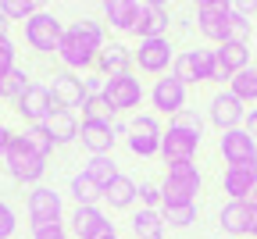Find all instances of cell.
Masks as SVG:
<instances>
[{"instance_id":"41","label":"cell","mask_w":257,"mask_h":239,"mask_svg":"<svg viewBox=\"0 0 257 239\" xmlns=\"http://www.w3.org/2000/svg\"><path fill=\"white\" fill-rule=\"evenodd\" d=\"M11 68H18L15 64V43L11 40H0V79H4Z\"/></svg>"},{"instance_id":"12","label":"cell","mask_w":257,"mask_h":239,"mask_svg":"<svg viewBox=\"0 0 257 239\" xmlns=\"http://www.w3.org/2000/svg\"><path fill=\"white\" fill-rule=\"evenodd\" d=\"M50 96H54V104L61 107V111H72L75 114V107H82L86 104V79H79L75 72H54V79H50Z\"/></svg>"},{"instance_id":"5","label":"cell","mask_w":257,"mask_h":239,"mask_svg":"<svg viewBox=\"0 0 257 239\" xmlns=\"http://www.w3.org/2000/svg\"><path fill=\"white\" fill-rule=\"evenodd\" d=\"M61 40H64V25H61L57 15L36 11V15L25 22V43L36 50V54H57L61 50Z\"/></svg>"},{"instance_id":"3","label":"cell","mask_w":257,"mask_h":239,"mask_svg":"<svg viewBox=\"0 0 257 239\" xmlns=\"http://www.w3.org/2000/svg\"><path fill=\"white\" fill-rule=\"evenodd\" d=\"M4 168H8V175L22 186H40L43 172H47V161L40 154H32L25 143H22V136H15L11 147H8V157H4Z\"/></svg>"},{"instance_id":"17","label":"cell","mask_w":257,"mask_h":239,"mask_svg":"<svg viewBox=\"0 0 257 239\" xmlns=\"http://www.w3.org/2000/svg\"><path fill=\"white\" fill-rule=\"evenodd\" d=\"M133 50H128L121 40H111V43H104V50L96 54V75L100 79H114V75H128V68H133Z\"/></svg>"},{"instance_id":"19","label":"cell","mask_w":257,"mask_h":239,"mask_svg":"<svg viewBox=\"0 0 257 239\" xmlns=\"http://www.w3.org/2000/svg\"><path fill=\"white\" fill-rule=\"evenodd\" d=\"M133 36H140V40H161V36H168V8L165 4H154V0L140 4V18H136Z\"/></svg>"},{"instance_id":"43","label":"cell","mask_w":257,"mask_h":239,"mask_svg":"<svg viewBox=\"0 0 257 239\" xmlns=\"http://www.w3.org/2000/svg\"><path fill=\"white\" fill-rule=\"evenodd\" d=\"M11 140H15V132H11L4 122H0V161L8 157V147H11Z\"/></svg>"},{"instance_id":"1","label":"cell","mask_w":257,"mask_h":239,"mask_svg":"<svg viewBox=\"0 0 257 239\" xmlns=\"http://www.w3.org/2000/svg\"><path fill=\"white\" fill-rule=\"evenodd\" d=\"M104 25L93 22V18H82V22H72L64 29V40H61V64L64 72H89L96 64V54L104 50Z\"/></svg>"},{"instance_id":"49","label":"cell","mask_w":257,"mask_h":239,"mask_svg":"<svg viewBox=\"0 0 257 239\" xmlns=\"http://www.w3.org/2000/svg\"><path fill=\"white\" fill-rule=\"evenodd\" d=\"M0 100H4V96H0Z\"/></svg>"},{"instance_id":"8","label":"cell","mask_w":257,"mask_h":239,"mask_svg":"<svg viewBox=\"0 0 257 239\" xmlns=\"http://www.w3.org/2000/svg\"><path fill=\"white\" fill-rule=\"evenodd\" d=\"M229 18H232V4H229V0H200V4H197V29H200V36L218 43V47L225 43Z\"/></svg>"},{"instance_id":"31","label":"cell","mask_w":257,"mask_h":239,"mask_svg":"<svg viewBox=\"0 0 257 239\" xmlns=\"http://www.w3.org/2000/svg\"><path fill=\"white\" fill-rule=\"evenodd\" d=\"M29 86H32V82H29V72H25V68H11V72L0 79V96H4V100H18Z\"/></svg>"},{"instance_id":"30","label":"cell","mask_w":257,"mask_h":239,"mask_svg":"<svg viewBox=\"0 0 257 239\" xmlns=\"http://www.w3.org/2000/svg\"><path fill=\"white\" fill-rule=\"evenodd\" d=\"M229 93L239 96L243 104H257V64H250V68H243L239 75H232Z\"/></svg>"},{"instance_id":"10","label":"cell","mask_w":257,"mask_h":239,"mask_svg":"<svg viewBox=\"0 0 257 239\" xmlns=\"http://www.w3.org/2000/svg\"><path fill=\"white\" fill-rule=\"evenodd\" d=\"M133 57L140 64V72H147V75H168L172 64H175V47H172L168 36L140 40V50H133Z\"/></svg>"},{"instance_id":"47","label":"cell","mask_w":257,"mask_h":239,"mask_svg":"<svg viewBox=\"0 0 257 239\" xmlns=\"http://www.w3.org/2000/svg\"><path fill=\"white\" fill-rule=\"evenodd\" d=\"M246 203H257V186L250 189V200H246Z\"/></svg>"},{"instance_id":"42","label":"cell","mask_w":257,"mask_h":239,"mask_svg":"<svg viewBox=\"0 0 257 239\" xmlns=\"http://www.w3.org/2000/svg\"><path fill=\"white\" fill-rule=\"evenodd\" d=\"M32 239H68V228H64V225H54V228H40V232H32Z\"/></svg>"},{"instance_id":"28","label":"cell","mask_w":257,"mask_h":239,"mask_svg":"<svg viewBox=\"0 0 257 239\" xmlns=\"http://www.w3.org/2000/svg\"><path fill=\"white\" fill-rule=\"evenodd\" d=\"M22 143H25L32 154H40L43 161H47V157L54 154V147H57L47 125H25V132H22Z\"/></svg>"},{"instance_id":"14","label":"cell","mask_w":257,"mask_h":239,"mask_svg":"<svg viewBox=\"0 0 257 239\" xmlns=\"http://www.w3.org/2000/svg\"><path fill=\"white\" fill-rule=\"evenodd\" d=\"M150 104H154V111L157 114H179V111H186V86L168 72L165 79H157L154 82V89H150Z\"/></svg>"},{"instance_id":"26","label":"cell","mask_w":257,"mask_h":239,"mask_svg":"<svg viewBox=\"0 0 257 239\" xmlns=\"http://www.w3.org/2000/svg\"><path fill=\"white\" fill-rule=\"evenodd\" d=\"M47 129H50V136H54V143H57V147L79 140V118H75L72 111H61V107H57L54 118L47 122Z\"/></svg>"},{"instance_id":"38","label":"cell","mask_w":257,"mask_h":239,"mask_svg":"<svg viewBox=\"0 0 257 239\" xmlns=\"http://www.w3.org/2000/svg\"><path fill=\"white\" fill-rule=\"evenodd\" d=\"M172 125H175V129H186V132H193V136H204V118L193 111V107L179 111V114L172 118Z\"/></svg>"},{"instance_id":"24","label":"cell","mask_w":257,"mask_h":239,"mask_svg":"<svg viewBox=\"0 0 257 239\" xmlns=\"http://www.w3.org/2000/svg\"><path fill=\"white\" fill-rule=\"evenodd\" d=\"M104 200L111 203L114 211H125V207H133V203L140 200V186L128 179V175H118V179L104 189Z\"/></svg>"},{"instance_id":"29","label":"cell","mask_w":257,"mask_h":239,"mask_svg":"<svg viewBox=\"0 0 257 239\" xmlns=\"http://www.w3.org/2000/svg\"><path fill=\"white\" fill-rule=\"evenodd\" d=\"M68 193L75 196V207H96V200H104V189L96 186V182H89L82 172H79V175H72Z\"/></svg>"},{"instance_id":"44","label":"cell","mask_w":257,"mask_h":239,"mask_svg":"<svg viewBox=\"0 0 257 239\" xmlns=\"http://www.w3.org/2000/svg\"><path fill=\"white\" fill-rule=\"evenodd\" d=\"M243 129H246V132L253 136V140H257V107H250V111H246V118H243Z\"/></svg>"},{"instance_id":"45","label":"cell","mask_w":257,"mask_h":239,"mask_svg":"<svg viewBox=\"0 0 257 239\" xmlns=\"http://www.w3.org/2000/svg\"><path fill=\"white\" fill-rule=\"evenodd\" d=\"M246 235L257 239V203H250V225H246Z\"/></svg>"},{"instance_id":"27","label":"cell","mask_w":257,"mask_h":239,"mask_svg":"<svg viewBox=\"0 0 257 239\" xmlns=\"http://www.w3.org/2000/svg\"><path fill=\"white\" fill-rule=\"evenodd\" d=\"M82 175L89 179V182H96L100 189H107L121 172H118V164H114V157H89L86 164H82Z\"/></svg>"},{"instance_id":"9","label":"cell","mask_w":257,"mask_h":239,"mask_svg":"<svg viewBox=\"0 0 257 239\" xmlns=\"http://www.w3.org/2000/svg\"><path fill=\"white\" fill-rule=\"evenodd\" d=\"M143 96H147V89H143V82H140L133 72H128V75H114V79H104V100L111 104L114 114L140 107Z\"/></svg>"},{"instance_id":"23","label":"cell","mask_w":257,"mask_h":239,"mask_svg":"<svg viewBox=\"0 0 257 239\" xmlns=\"http://www.w3.org/2000/svg\"><path fill=\"white\" fill-rule=\"evenodd\" d=\"M140 18V4L136 0H107L104 4V22L118 32H133Z\"/></svg>"},{"instance_id":"4","label":"cell","mask_w":257,"mask_h":239,"mask_svg":"<svg viewBox=\"0 0 257 239\" xmlns=\"http://www.w3.org/2000/svg\"><path fill=\"white\" fill-rule=\"evenodd\" d=\"M29 225H32V232L64 225V200H61L57 189L36 186V189L29 193Z\"/></svg>"},{"instance_id":"2","label":"cell","mask_w":257,"mask_h":239,"mask_svg":"<svg viewBox=\"0 0 257 239\" xmlns=\"http://www.w3.org/2000/svg\"><path fill=\"white\" fill-rule=\"evenodd\" d=\"M200 172L193 161H179L168 164V175L161 182V207H186V203H197L200 193Z\"/></svg>"},{"instance_id":"39","label":"cell","mask_w":257,"mask_h":239,"mask_svg":"<svg viewBox=\"0 0 257 239\" xmlns=\"http://www.w3.org/2000/svg\"><path fill=\"white\" fill-rule=\"evenodd\" d=\"M18 228V218H15V207L8 200H0V239H11Z\"/></svg>"},{"instance_id":"32","label":"cell","mask_w":257,"mask_h":239,"mask_svg":"<svg viewBox=\"0 0 257 239\" xmlns=\"http://www.w3.org/2000/svg\"><path fill=\"white\" fill-rule=\"evenodd\" d=\"M193 54V68H197V82H214L218 79V57L214 50H189Z\"/></svg>"},{"instance_id":"15","label":"cell","mask_w":257,"mask_h":239,"mask_svg":"<svg viewBox=\"0 0 257 239\" xmlns=\"http://www.w3.org/2000/svg\"><path fill=\"white\" fill-rule=\"evenodd\" d=\"M200 150V136H193L186 129H175L168 125V132L161 136V157H165L168 164H179V161H193Z\"/></svg>"},{"instance_id":"13","label":"cell","mask_w":257,"mask_h":239,"mask_svg":"<svg viewBox=\"0 0 257 239\" xmlns=\"http://www.w3.org/2000/svg\"><path fill=\"white\" fill-rule=\"evenodd\" d=\"M218 150L225 157V164H257V140L246 129H229L221 132Z\"/></svg>"},{"instance_id":"6","label":"cell","mask_w":257,"mask_h":239,"mask_svg":"<svg viewBox=\"0 0 257 239\" xmlns=\"http://www.w3.org/2000/svg\"><path fill=\"white\" fill-rule=\"evenodd\" d=\"M15 111L25 125H47L57 111L54 104V96H50V86H40V82H32L18 100H15Z\"/></svg>"},{"instance_id":"48","label":"cell","mask_w":257,"mask_h":239,"mask_svg":"<svg viewBox=\"0 0 257 239\" xmlns=\"http://www.w3.org/2000/svg\"><path fill=\"white\" fill-rule=\"evenodd\" d=\"M104 239H118V232H111V235H104Z\"/></svg>"},{"instance_id":"36","label":"cell","mask_w":257,"mask_h":239,"mask_svg":"<svg viewBox=\"0 0 257 239\" xmlns=\"http://www.w3.org/2000/svg\"><path fill=\"white\" fill-rule=\"evenodd\" d=\"M36 11L40 8L32 4V0H0V15H4L8 22H29Z\"/></svg>"},{"instance_id":"21","label":"cell","mask_w":257,"mask_h":239,"mask_svg":"<svg viewBox=\"0 0 257 239\" xmlns=\"http://www.w3.org/2000/svg\"><path fill=\"white\" fill-rule=\"evenodd\" d=\"M218 225H221L225 239H243L246 225H250V203L246 200H229L218 214Z\"/></svg>"},{"instance_id":"33","label":"cell","mask_w":257,"mask_h":239,"mask_svg":"<svg viewBox=\"0 0 257 239\" xmlns=\"http://www.w3.org/2000/svg\"><path fill=\"white\" fill-rule=\"evenodd\" d=\"M111 122L114 118V111H111V104L104 100V93H93V96H86V104H82V122Z\"/></svg>"},{"instance_id":"20","label":"cell","mask_w":257,"mask_h":239,"mask_svg":"<svg viewBox=\"0 0 257 239\" xmlns=\"http://www.w3.org/2000/svg\"><path fill=\"white\" fill-rule=\"evenodd\" d=\"M214 57H218L214 82H232V75L250 68V47H243V43H221V47H214Z\"/></svg>"},{"instance_id":"22","label":"cell","mask_w":257,"mask_h":239,"mask_svg":"<svg viewBox=\"0 0 257 239\" xmlns=\"http://www.w3.org/2000/svg\"><path fill=\"white\" fill-rule=\"evenodd\" d=\"M253 186H257V164H229L225 168V193H229V200H250Z\"/></svg>"},{"instance_id":"7","label":"cell","mask_w":257,"mask_h":239,"mask_svg":"<svg viewBox=\"0 0 257 239\" xmlns=\"http://www.w3.org/2000/svg\"><path fill=\"white\" fill-rule=\"evenodd\" d=\"M161 136H165V129H161V122L154 114H136L128 122L125 143H128V150L136 157H157L161 154Z\"/></svg>"},{"instance_id":"34","label":"cell","mask_w":257,"mask_h":239,"mask_svg":"<svg viewBox=\"0 0 257 239\" xmlns=\"http://www.w3.org/2000/svg\"><path fill=\"white\" fill-rule=\"evenodd\" d=\"M250 36H253V22L250 18H243V15H236V8H232V18H229V32H225V43H250Z\"/></svg>"},{"instance_id":"37","label":"cell","mask_w":257,"mask_h":239,"mask_svg":"<svg viewBox=\"0 0 257 239\" xmlns=\"http://www.w3.org/2000/svg\"><path fill=\"white\" fill-rule=\"evenodd\" d=\"M172 75L182 82V86H193L197 82V68H193V54L189 50H182V54H175V64H172Z\"/></svg>"},{"instance_id":"25","label":"cell","mask_w":257,"mask_h":239,"mask_svg":"<svg viewBox=\"0 0 257 239\" xmlns=\"http://www.w3.org/2000/svg\"><path fill=\"white\" fill-rule=\"evenodd\" d=\"M165 218H161V211H147V207H140L136 214H133V235L136 239H165Z\"/></svg>"},{"instance_id":"46","label":"cell","mask_w":257,"mask_h":239,"mask_svg":"<svg viewBox=\"0 0 257 239\" xmlns=\"http://www.w3.org/2000/svg\"><path fill=\"white\" fill-rule=\"evenodd\" d=\"M8 25H11V22H8L4 15H0V40H8Z\"/></svg>"},{"instance_id":"40","label":"cell","mask_w":257,"mask_h":239,"mask_svg":"<svg viewBox=\"0 0 257 239\" xmlns=\"http://www.w3.org/2000/svg\"><path fill=\"white\" fill-rule=\"evenodd\" d=\"M140 203H143L147 211H161V186L143 182V186H140Z\"/></svg>"},{"instance_id":"16","label":"cell","mask_w":257,"mask_h":239,"mask_svg":"<svg viewBox=\"0 0 257 239\" xmlns=\"http://www.w3.org/2000/svg\"><path fill=\"white\" fill-rule=\"evenodd\" d=\"M68 221H72L75 239H104L114 232V221H107V214L100 207H75Z\"/></svg>"},{"instance_id":"11","label":"cell","mask_w":257,"mask_h":239,"mask_svg":"<svg viewBox=\"0 0 257 239\" xmlns=\"http://www.w3.org/2000/svg\"><path fill=\"white\" fill-rule=\"evenodd\" d=\"M207 118L214 122V129L221 132H229V129H243V118H246V107H243V100L232 96L229 89H221L211 96V104H207Z\"/></svg>"},{"instance_id":"35","label":"cell","mask_w":257,"mask_h":239,"mask_svg":"<svg viewBox=\"0 0 257 239\" xmlns=\"http://www.w3.org/2000/svg\"><path fill=\"white\" fill-rule=\"evenodd\" d=\"M161 218L172 228H189L197 221V203H186V207H161Z\"/></svg>"},{"instance_id":"18","label":"cell","mask_w":257,"mask_h":239,"mask_svg":"<svg viewBox=\"0 0 257 239\" xmlns=\"http://www.w3.org/2000/svg\"><path fill=\"white\" fill-rule=\"evenodd\" d=\"M79 140H82V147L93 154V157H111V150H114V122H82L79 125Z\"/></svg>"}]
</instances>
